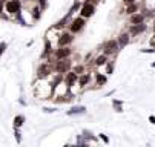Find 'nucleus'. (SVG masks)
I'll return each instance as SVG.
<instances>
[{"instance_id": "obj_1", "label": "nucleus", "mask_w": 155, "mask_h": 147, "mask_svg": "<svg viewBox=\"0 0 155 147\" xmlns=\"http://www.w3.org/2000/svg\"><path fill=\"white\" fill-rule=\"evenodd\" d=\"M54 88L51 86L49 80H37L34 83V95L38 100H51Z\"/></svg>"}, {"instance_id": "obj_2", "label": "nucleus", "mask_w": 155, "mask_h": 147, "mask_svg": "<svg viewBox=\"0 0 155 147\" xmlns=\"http://www.w3.org/2000/svg\"><path fill=\"white\" fill-rule=\"evenodd\" d=\"M74 66V61L72 58H64V60H55L52 63V72L54 74H66V72H69Z\"/></svg>"}, {"instance_id": "obj_3", "label": "nucleus", "mask_w": 155, "mask_h": 147, "mask_svg": "<svg viewBox=\"0 0 155 147\" xmlns=\"http://www.w3.org/2000/svg\"><path fill=\"white\" fill-rule=\"evenodd\" d=\"M100 51H101V54H104V55H107V57H115L117 54H118V51H120V46H118V43H117V40L115 38H109V40H106L104 43L100 46Z\"/></svg>"}, {"instance_id": "obj_4", "label": "nucleus", "mask_w": 155, "mask_h": 147, "mask_svg": "<svg viewBox=\"0 0 155 147\" xmlns=\"http://www.w3.org/2000/svg\"><path fill=\"white\" fill-rule=\"evenodd\" d=\"M21 8H23V2L21 0H8L5 3V12H3L2 18H6L8 15L14 17L15 14H18L21 11Z\"/></svg>"}, {"instance_id": "obj_5", "label": "nucleus", "mask_w": 155, "mask_h": 147, "mask_svg": "<svg viewBox=\"0 0 155 147\" xmlns=\"http://www.w3.org/2000/svg\"><path fill=\"white\" fill-rule=\"evenodd\" d=\"M75 40V35H72L68 29L60 31L55 40V48H64V46H71Z\"/></svg>"}, {"instance_id": "obj_6", "label": "nucleus", "mask_w": 155, "mask_h": 147, "mask_svg": "<svg viewBox=\"0 0 155 147\" xmlns=\"http://www.w3.org/2000/svg\"><path fill=\"white\" fill-rule=\"evenodd\" d=\"M52 65H49L48 61H41L37 66L35 71V78L37 80H49V77L52 75Z\"/></svg>"}, {"instance_id": "obj_7", "label": "nucleus", "mask_w": 155, "mask_h": 147, "mask_svg": "<svg viewBox=\"0 0 155 147\" xmlns=\"http://www.w3.org/2000/svg\"><path fill=\"white\" fill-rule=\"evenodd\" d=\"M84 26H86V20L83 17L77 15V17H74L71 22H69V25H68V28H66V29H68L72 35H77V34H80L84 29Z\"/></svg>"}, {"instance_id": "obj_8", "label": "nucleus", "mask_w": 155, "mask_h": 147, "mask_svg": "<svg viewBox=\"0 0 155 147\" xmlns=\"http://www.w3.org/2000/svg\"><path fill=\"white\" fill-rule=\"evenodd\" d=\"M74 49L71 46H64V48H54L52 51V58L54 60H64V58H72Z\"/></svg>"}, {"instance_id": "obj_9", "label": "nucleus", "mask_w": 155, "mask_h": 147, "mask_svg": "<svg viewBox=\"0 0 155 147\" xmlns=\"http://www.w3.org/2000/svg\"><path fill=\"white\" fill-rule=\"evenodd\" d=\"M94 14H95V6L94 5L87 3V2H83L81 3V6L78 9V15L80 17H83L84 20H87V18H91Z\"/></svg>"}, {"instance_id": "obj_10", "label": "nucleus", "mask_w": 155, "mask_h": 147, "mask_svg": "<svg viewBox=\"0 0 155 147\" xmlns=\"http://www.w3.org/2000/svg\"><path fill=\"white\" fill-rule=\"evenodd\" d=\"M126 31L129 32V35H130V37H138V35H141L143 32H146V31H147V25H146V23H140V25H129V28H127Z\"/></svg>"}, {"instance_id": "obj_11", "label": "nucleus", "mask_w": 155, "mask_h": 147, "mask_svg": "<svg viewBox=\"0 0 155 147\" xmlns=\"http://www.w3.org/2000/svg\"><path fill=\"white\" fill-rule=\"evenodd\" d=\"M92 80H94V89H100L107 83V75L103 74V72L95 71L94 75H92Z\"/></svg>"}, {"instance_id": "obj_12", "label": "nucleus", "mask_w": 155, "mask_h": 147, "mask_svg": "<svg viewBox=\"0 0 155 147\" xmlns=\"http://www.w3.org/2000/svg\"><path fill=\"white\" fill-rule=\"evenodd\" d=\"M91 83H92V74L87 71L81 75H78V80H77V85L80 86V89H84L87 86H91Z\"/></svg>"}, {"instance_id": "obj_13", "label": "nucleus", "mask_w": 155, "mask_h": 147, "mask_svg": "<svg viewBox=\"0 0 155 147\" xmlns=\"http://www.w3.org/2000/svg\"><path fill=\"white\" fill-rule=\"evenodd\" d=\"M71 20H72V17H69L68 14H66V15H63V17L58 20V22H55L51 28H52L54 31H64L66 28H68V25H69Z\"/></svg>"}, {"instance_id": "obj_14", "label": "nucleus", "mask_w": 155, "mask_h": 147, "mask_svg": "<svg viewBox=\"0 0 155 147\" xmlns=\"http://www.w3.org/2000/svg\"><path fill=\"white\" fill-rule=\"evenodd\" d=\"M140 23H146V11H138L129 15V25H140Z\"/></svg>"}, {"instance_id": "obj_15", "label": "nucleus", "mask_w": 155, "mask_h": 147, "mask_svg": "<svg viewBox=\"0 0 155 147\" xmlns=\"http://www.w3.org/2000/svg\"><path fill=\"white\" fill-rule=\"evenodd\" d=\"M77 80H78V75H77L74 71H69V72H66V74L63 75V83L68 86V89H69L71 86L77 85Z\"/></svg>"}, {"instance_id": "obj_16", "label": "nucleus", "mask_w": 155, "mask_h": 147, "mask_svg": "<svg viewBox=\"0 0 155 147\" xmlns=\"http://www.w3.org/2000/svg\"><path fill=\"white\" fill-rule=\"evenodd\" d=\"M117 43H118V46H120V49L121 48H124V46H127L129 43H130V35H129V32L127 31H123V32H120L118 35H117Z\"/></svg>"}, {"instance_id": "obj_17", "label": "nucleus", "mask_w": 155, "mask_h": 147, "mask_svg": "<svg viewBox=\"0 0 155 147\" xmlns=\"http://www.w3.org/2000/svg\"><path fill=\"white\" fill-rule=\"evenodd\" d=\"M52 51H54V45L51 43V41H48V40H45V46H43V51H41V60L45 61V60H48L51 55H52Z\"/></svg>"}, {"instance_id": "obj_18", "label": "nucleus", "mask_w": 155, "mask_h": 147, "mask_svg": "<svg viewBox=\"0 0 155 147\" xmlns=\"http://www.w3.org/2000/svg\"><path fill=\"white\" fill-rule=\"evenodd\" d=\"M109 60H110V57H107V55H104V54H100V55H97V57L94 58L92 66H94V68H103Z\"/></svg>"}, {"instance_id": "obj_19", "label": "nucleus", "mask_w": 155, "mask_h": 147, "mask_svg": "<svg viewBox=\"0 0 155 147\" xmlns=\"http://www.w3.org/2000/svg\"><path fill=\"white\" fill-rule=\"evenodd\" d=\"M29 14H31V20H32V22H38V20L41 18V15H43V11L37 6V3H34V6L31 8Z\"/></svg>"}, {"instance_id": "obj_20", "label": "nucleus", "mask_w": 155, "mask_h": 147, "mask_svg": "<svg viewBox=\"0 0 155 147\" xmlns=\"http://www.w3.org/2000/svg\"><path fill=\"white\" fill-rule=\"evenodd\" d=\"M68 117H75V115H84L86 113V107L84 106H74L69 110H66Z\"/></svg>"}, {"instance_id": "obj_21", "label": "nucleus", "mask_w": 155, "mask_h": 147, "mask_svg": "<svg viewBox=\"0 0 155 147\" xmlns=\"http://www.w3.org/2000/svg\"><path fill=\"white\" fill-rule=\"evenodd\" d=\"M140 11V3L138 2H135V3H130V5H127V6H124V14L129 17V15H132V14H135V12H138Z\"/></svg>"}, {"instance_id": "obj_22", "label": "nucleus", "mask_w": 155, "mask_h": 147, "mask_svg": "<svg viewBox=\"0 0 155 147\" xmlns=\"http://www.w3.org/2000/svg\"><path fill=\"white\" fill-rule=\"evenodd\" d=\"M49 83L52 88H57L58 85H61L63 83V74H52L49 77Z\"/></svg>"}, {"instance_id": "obj_23", "label": "nucleus", "mask_w": 155, "mask_h": 147, "mask_svg": "<svg viewBox=\"0 0 155 147\" xmlns=\"http://www.w3.org/2000/svg\"><path fill=\"white\" fill-rule=\"evenodd\" d=\"M71 71H74L77 75H81V74H84V72H87L89 71V68H87L84 63H77V65H74L72 66V69Z\"/></svg>"}, {"instance_id": "obj_24", "label": "nucleus", "mask_w": 155, "mask_h": 147, "mask_svg": "<svg viewBox=\"0 0 155 147\" xmlns=\"http://www.w3.org/2000/svg\"><path fill=\"white\" fill-rule=\"evenodd\" d=\"M81 3H83V0H74L72 6H71V8H69V11H68V15H69V17H72L74 14H77V12H78V9H80V6H81Z\"/></svg>"}, {"instance_id": "obj_25", "label": "nucleus", "mask_w": 155, "mask_h": 147, "mask_svg": "<svg viewBox=\"0 0 155 147\" xmlns=\"http://www.w3.org/2000/svg\"><path fill=\"white\" fill-rule=\"evenodd\" d=\"M25 120H26L25 115H15V117H14V121H12V123H14V127L20 129L21 126L25 124Z\"/></svg>"}, {"instance_id": "obj_26", "label": "nucleus", "mask_w": 155, "mask_h": 147, "mask_svg": "<svg viewBox=\"0 0 155 147\" xmlns=\"http://www.w3.org/2000/svg\"><path fill=\"white\" fill-rule=\"evenodd\" d=\"M103 69H104V72H103V74H106V75H110V74L114 72V61H112V60H109V61L106 63V65L103 66Z\"/></svg>"}, {"instance_id": "obj_27", "label": "nucleus", "mask_w": 155, "mask_h": 147, "mask_svg": "<svg viewBox=\"0 0 155 147\" xmlns=\"http://www.w3.org/2000/svg\"><path fill=\"white\" fill-rule=\"evenodd\" d=\"M112 107L115 109V112H123V101L114 98V100H112Z\"/></svg>"}, {"instance_id": "obj_28", "label": "nucleus", "mask_w": 155, "mask_h": 147, "mask_svg": "<svg viewBox=\"0 0 155 147\" xmlns=\"http://www.w3.org/2000/svg\"><path fill=\"white\" fill-rule=\"evenodd\" d=\"M14 18H15V22H18V23H20L21 26H28L26 20L23 18V12H21V11H20L18 14H15V15H14Z\"/></svg>"}, {"instance_id": "obj_29", "label": "nucleus", "mask_w": 155, "mask_h": 147, "mask_svg": "<svg viewBox=\"0 0 155 147\" xmlns=\"http://www.w3.org/2000/svg\"><path fill=\"white\" fill-rule=\"evenodd\" d=\"M83 136L86 138L87 142H89V141H95V142H97V136H95L92 132H89V130H83Z\"/></svg>"}, {"instance_id": "obj_30", "label": "nucleus", "mask_w": 155, "mask_h": 147, "mask_svg": "<svg viewBox=\"0 0 155 147\" xmlns=\"http://www.w3.org/2000/svg\"><path fill=\"white\" fill-rule=\"evenodd\" d=\"M6 49H8V43H6V41H0V58L3 57V54L6 52Z\"/></svg>"}, {"instance_id": "obj_31", "label": "nucleus", "mask_w": 155, "mask_h": 147, "mask_svg": "<svg viewBox=\"0 0 155 147\" xmlns=\"http://www.w3.org/2000/svg\"><path fill=\"white\" fill-rule=\"evenodd\" d=\"M14 138H15L17 144L21 142V133H20V129H17V127H14Z\"/></svg>"}, {"instance_id": "obj_32", "label": "nucleus", "mask_w": 155, "mask_h": 147, "mask_svg": "<svg viewBox=\"0 0 155 147\" xmlns=\"http://www.w3.org/2000/svg\"><path fill=\"white\" fill-rule=\"evenodd\" d=\"M37 6H38L41 11H45V9L48 8V0H38V2H37Z\"/></svg>"}, {"instance_id": "obj_33", "label": "nucleus", "mask_w": 155, "mask_h": 147, "mask_svg": "<svg viewBox=\"0 0 155 147\" xmlns=\"http://www.w3.org/2000/svg\"><path fill=\"white\" fill-rule=\"evenodd\" d=\"M98 138H100L104 144H109V138H107V135H104V133H98Z\"/></svg>"}, {"instance_id": "obj_34", "label": "nucleus", "mask_w": 155, "mask_h": 147, "mask_svg": "<svg viewBox=\"0 0 155 147\" xmlns=\"http://www.w3.org/2000/svg\"><path fill=\"white\" fill-rule=\"evenodd\" d=\"M141 54H155V49L153 48H144V49H141Z\"/></svg>"}, {"instance_id": "obj_35", "label": "nucleus", "mask_w": 155, "mask_h": 147, "mask_svg": "<svg viewBox=\"0 0 155 147\" xmlns=\"http://www.w3.org/2000/svg\"><path fill=\"white\" fill-rule=\"evenodd\" d=\"M57 109L55 107H43V112H45V113H54Z\"/></svg>"}, {"instance_id": "obj_36", "label": "nucleus", "mask_w": 155, "mask_h": 147, "mask_svg": "<svg viewBox=\"0 0 155 147\" xmlns=\"http://www.w3.org/2000/svg\"><path fill=\"white\" fill-rule=\"evenodd\" d=\"M83 142H87L86 138H84L83 135H78V136H77V144H83Z\"/></svg>"}, {"instance_id": "obj_37", "label": "nucleus", "mask_w": 155, "mask_h": 147, "mask_svg": "<svg viewBox=\"0 0 155 147\" xmlns=\"http://www.w3.org/2000/svg\"><path fill=\"white\" fill-rule=\"evenodd\" d=\"M149 45H150V48H153V49H155V32H153V35L149 38Z\"/></svg>"}, {"instance_id": "obj_38", "label": "nucleus", "mask_w": 155, "mask_h": 147, "mask_svg": "<svg viewBox=\"0 0 155 147\" xmlns=\"http://www.w3.org/2000/svg\"><path fill=\"white\" fill-rule=\"evenodd\" d=\"M121 2H123V5H124V6H127V5H130V3H135L137 0H121Z\"/></svg>"}, {"instance_id": "obj_39", "label": "nucleus", "mask_w": 155, "mask_h": 147, "mask_svg": "<svg viewBox=\"0 0 155 147\" xmlns=\"http://www.w3.org/2000/svg\"><path fill=\"white\" fill-rule=\"evenodd\" d=\"M83 2H87V3H91V5H94V6H97V3L100 2V0H83Z\"/></svg>"}, {"instance_id": "obj_40", "label": "nucleus", "mask_w": 155, "mask_h": 147, "mask_svg": "<svg viewBox=\"0 0 155 147\" xmlns=\"http://www.w3.org/2000/svg\"><path fill=\"white\" fill-rule=\"evenodd\" d=\"M3 12H5V3H2V2H0V17L3 15Z\"/></svg>"}, {"instance_id": "obj_41", "label": "nucleus", "mask_w": 155, "mask_h": 147, "mask_svg": "<svg viewBox=\"0 0 155 147\" xmlns=\"http://www.w3.org/2000/svg\"><path fill=\"white\" fill-rule=\"evenodd\" d=\"M149 123H150V124H155V117H153V115L149 117Z\"/></svg>"}, {"instance_id": "obj_42", "label": "nucleus", "mask_w": 155, "mask_h": 147, "mask_svg": "<svg viewBox=\"0 0 155 147\" xmlns=\"http://www.w3.org/2000/svg\"><path fill=\"white\" fill-rule=\"evenodd\" d=\"M77 147H89V142H83V144H77Z\"/></svg>"}, {"instance_id": "obj_43", "label": "nucleus", "mask_w": 155, "mask_h": 147, "mask_svg": "<svg viewBox=\"0 0 155 147\" xmlns=\"http://www.w3.org/2000/svg\"><path fill=\"white\" fill-rule=\"evenodd\" d=\"M29 2H31V3H37V2H38V0H29Z\"/></svg>"}, {"instance_id": "obj_44", "label": "nucleus", "mask_w": 155, "mask_h": 147, "mask_svg": "<svg viewBox=\"0 0 155 147\" xmlns=\"http://www.w3.org/2000/svg\"><path fill=\"white\" fill-rule=\"evenodd\" d=\"M152 28H153V32H155V17H153V26Z\"/></svg>"}, {"instance_id": "obj_45", "label": "nucleus", "mask_w": 155, "mask_h": 147, "mask_svg": "<svg viewBox=\"0 0 155 147\" xmlns=\"http://www.w3.org/2000/svg\"><path fill=\"white\" fill-rule=\"evenodd\" d=\"M150 66H152V68H155V61H153V63H150Z\"/></svg>"}, {"instance_id": "obj_46", "label": "nucleus", "mask_w": 155, "mask_h": 147, "mask_svg": "<svg viewBox=\"0 0 155 147\" xmlns=\"http://www.w3.org/2000/svg\"><path fill=\"white\" fill-rule=\"evenodd\" d=\"M0 2H2V3H6V2H8V0H0Z\"/></svg>"}]
</instances>
